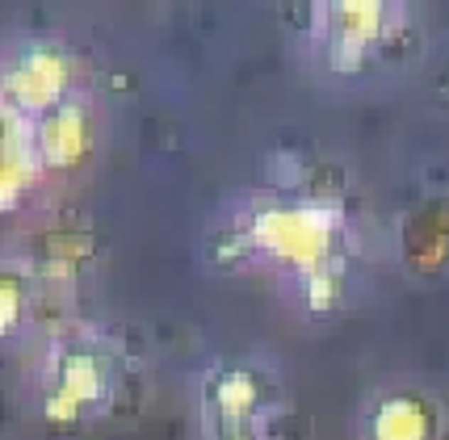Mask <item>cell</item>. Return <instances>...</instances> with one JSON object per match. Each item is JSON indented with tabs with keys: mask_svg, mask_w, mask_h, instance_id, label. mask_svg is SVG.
<instances>
[{
	"mask_svg": "<svg viewBox=\"0 0 449 440\" xmlns=\"http://www.w3.org/2000/svg\"><path fill=\"white\" fill-rule=\"evenodd\" d=\"M382 17V0H332V59L357 63Z\"/></svg>",
	"mask_w": 449,
	"mask_h": 440,
	"instance_id": "obj_1",
	"label": "cell"
}]
</instances>
